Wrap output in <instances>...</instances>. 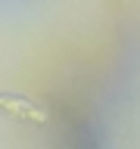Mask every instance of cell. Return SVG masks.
Wrapping results in <instances>:
<instances>
[{"label":"cell","instance_id":"1","mask_svg":"<svg viewBox=\"0 0 140 149\" xmlns=\"http://www.w3.org/2000/svg\"><path fill=\"white\" fill-rule=\"evenodd\" d=\"M0 112H6L16 121H28V124H47L50 121V115L41 106H34L25 96H16V93H0Z\"/></svg>","mask_w":140,"mask_h":149}]
</instances>
